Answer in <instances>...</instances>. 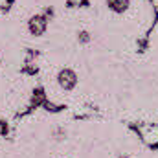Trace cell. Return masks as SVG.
<instances>
[{"label":"cell","instance_id":"cell-4","mask_svg":"<svg viewBox=\"0 0 158 158\" xmlns=\"http://www.w3.org/2000/svg\"><path fill=\"white\" fill-rule=\"evenodd\" d=\"M77 39H79V42L86 44V42H90V33H88V31H79V33H77Z\"/></svg>","mask_w":158,"mask_h":158},{"label":"cell","instance_id":"cell-2","mask_svg":"<svg viewBox=\"0 0 158 158\" xmlns=\"http://www.w3.org/2000/svg\"><path fill=\"white\" fill-rule=\"evenodd\" d=\"M46 26H48V20H46L44 15H35V17H31L30 22H28V30H30V33L35 35V37H39V35H42V33L46 31Z\"/></svg>","mask_w":158,"mask_h":158},{"label":"cell","instance_id":"cell-5","mask_svg":"<svg viewBox=\"0 0 158 158\" xmlns=\"http://www.w3.org/2000/svg\"><path fill=\"white\" fill-rule=\"evenodd\" d=\"M119 158H127V156H119Z\"/></svg>","mask_w":158,"mask_h":158},{"label":"cell","instance_id":"cell-1","mask_svg":"<svg viewBox=\"0 0 158 158\" xmlns=\"http://www.w3.org/2000/svg\"><path fill=\"white\" fill-rule=\"evenodd\" d=\"M57 83H59L61 88L72 90V88L77 85V74H76L72 68H63V70L57 74Z\"/></svg>","mask_w":158,"mask_h":158},{"label":"cell","instance_id":"cell-3","mask_svg":"<svg viewBox=\"0 0 158 158\" xmlns=\"http://www.w3.org/2000/svg\"><path fill=\"white\" fill-rule=\"evenodd\" d=\"M131 6V0H107V7L112 13H125Z\"/></svg>","mask_w":158,"mask_h":158},{"label":"cell","instance_id":"cell-6","mask_svg":"<svg viewBox=\"0 0 158 158\" xmlns=\"http://www.w3.org/2000/svg\"><path fill=\"white\" fill-rule=\"evenodd\" d=\"M0 63H2V61H0Z\"/></svg>","mask_w":158,"mask_h":158}]
</instances>
